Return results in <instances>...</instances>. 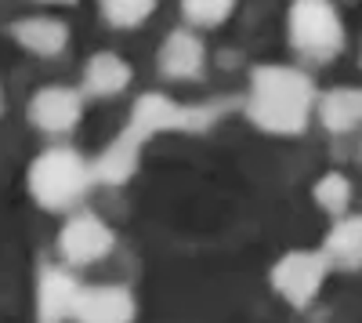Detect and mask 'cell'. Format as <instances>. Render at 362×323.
I'll return each instance as SVG.
<instances>
[{
  "instance_id": "6da1fadb",
  "label": "cell",
  "mask_w": 362,
  "mask_h": 323,
  "mask_svg": "<svg viewBox=\"0 0 362 323\" xmlns=\"http://www.w3.org/2000/svg\"><path fill=\"white\" fill-rule=\"evenodd\" d=\"M315 91L312 80L286 66H261L250 84V120L272 135L305 131Z\"/></svg>"
},
{
  "instance_id": "7a4b0ae2",
  "label": "cell",
  "mask_w": 362,
  "mask_h": 323,
  "mask_svg": "<svg viewBox=\"0 0 362 323\" xmlns=\"http://www.w3.org/2000/svg\"><path fill=\"white\" fill-rule=\"evenodd\" d=\"M90 182H95V167L73 149H47L29 167V193L51 211L73 208Z\"/></svg>"
},
{
  "instance_id": "3957f363",
  "label": "cell",
  "mask_w": 362,
  "mask_h": 323,
  "mask_svg": "<svg viewBox=\"0 0 362 323\" xmlns=\"http://www.w3.org/2000/svg\"><path fill=\"white\" fill-rule=\"evenodd\" d=\"M189 120V113H181L174 109L170 102L163 98H141V106L134 109V120L127 128V135L119 138L116 145H109V153L98 160L95 167V178H105V182H124L127 174L134 171V157H138V145L160 131V128H177V124H185Z\"/></svg>"
},
{
  "instance_id": "277c9868",
  "label": "cell",
  "mask_w": 362,
  "mask_h": 323,
  "mask_svg": "<svg viewBox=\"0 0 362 323\" xmlns=\"http://www.w3.org/2000/svg\"><path fill=\"white\" fill-rule=\"evenodd\" d=\"M290 40L308 58H329L344 44V26L329 0H293L290 8Z\"/></svg>"
},
{
  "instance_id": "5b68a950",
  "label": "cell",
  "mask_w": 362,
  "mask_h": 323,
  "mask_svg": "<svg viewBox=\"0 0 362 323\" xmlns=\"http://www.w3.org/2000/svg\"><path fill=\"white\" fill-rule=\"evenodd\" d=\"M326 276V254H312V251H293L286 254L276 273H272V280H276L279 295L293 305H308L315 298V290Z\"/></svg>"
},
{
  "instance_id": "8992f818",
  "label": "cell",
  "mask_w": 362,
  "mask_h": 323,
  "mask_svg": "<svg viewBox=\"0 0 362 323\" xmlns=\"http://www.w3.org/2000/svg\"><path fill=\"white\" fill-rule=\"evenodd\" d=\"M76 323H131L134 298L124 287H80L73 302Z\"/></svg>"
},
{
  "instance_id": "52a82bcc",
  "label": "cell",
  "mask_w": 362,
  "mask_h": 323,
  "mask_svg": "<svg viewBox=\"0 0 362 323\" xmlns=\"http://www.w3.org/2000/svg\"><path fill=\"white\" fill-rule=\"evenodd\" d=\"M83 113V98L73 91V87H40L29 102V116L33 124L47 135H66L76 128Z\"/></svg>"
},
{
  "instance_id": "ba28073f",
  "label": "cell",
  "mask_w": 362,
  "mask_h": 323,
  "mask_svg": "<svg viewBox=\"0 0 362 323\" xmlns=\"http://www.w3.org/2000/svg\"><path fill=\"white\" fill-rule=\"evenodd\" d=\"M58 247H62V254L69 261H76V266H83V261H98L109 254L112 247V229L95 218V215H76L66 229H62V240H58Z\"/></svg>"
},
{
  "instance_id": "9c48e42d",
  "label": "cell",
  "mask_w": 362,
  "mask_h": 323,
  "mask_svg": "<svg viewBox=\"0 0 362 323\" xmlns=\"http://www.w3.org/2000/svg\"><path fill=\"white\" fill-rule=\"evenodd\" d=\"M11 33H15V40L25 51H33V55H58V51L69 44V26L58 22V18H47V15L15 22Z\"/></svg>"
},
{
  "instance_id": "30bf717a",
  "label": "cell",
  "mask_w": 362,
  "mask_h": 323,
  "mask_svg": "<svg viewBox=\"0 0 362 323\" xmlns=\"http://www.w3.org/2000/svg\"><path fill=\"white\" fill-rule=\"evenodd\" d=\"M199 66H203V44L192 33H181L177 29V33H170L167 44L160 47V69L170 80H189V76L199 73Z\"/></svg>"
},
{
  "instance_id": "8fae6325",
  "label": "cell",
  "mask_w": 362,
  "mask_h": 323,
  "mask_svg": "<svg viewBox=\"0 0 362 323\" xmlns=\"http://www.w3.org/2000/svg\"><path fill=\"white\" fill-rule=\"evenodd\" d=\"M80 283L66 273H44L40 280V323H66L73 319V302H76Z\"/></svg>"
},
{
  "instance_id": "7c38bea8",
  "label": "cell",
  "mask_w": 362,
  "mask_h": 323,
  "mask_svg": "<svg viewBox=\"0 0 362 323\" xmlns=\"http://www.w3.org/2000/svg\"><path fill=\"white\" fill-rule=\"evenodd\" d=\"M319 116L337 135L355 131L362 124V91L358 87H334V91H326L319 102Z\"/></svg>"
},
{
  "instance_id": "4fadbf2b",
  "label": "cell",
  "mask_w": 362,
  "mask_h": 323,
  "mask_svg": "<svg viewBox=\"0 0 362 323\" xmlns=\"http://www.w3.org/2000/svg\"><path fill=\"white\" fill-rule=\"evenodd\" d=\"M83 84H87L90 95H116V91H124V87L131 84V66H127L119 55L102 51V55H95V58L87 62Z\"/></svg>"
},
{
  "instance_id": "5bb4252c",
  "label": "cell",
  "mask_w": 362,
  "mask_h": 323,
  "mask_svg": "<svg viewBox=\"0 0 362 323\" xmlns=\"http://www.w3.org/2000/svg\"><path fill=\"white\" fill-rule=\"evenodd\" d=\"M326 258L344 261V266H362V218H348L329 232Z\"/></svg>"
},
{
  "instance_id": "9a60e30c",
  "label": "cell",
  "mask_w": 362,
  "mask_h": 323,
  "mask_svg": "<svg viewBox=\"0 0 362 323\" xmlns=\"http://www.w3.org/2000/svg\"><path fill=\"white\" fill-rule=\"evenodd\" d=\"M102 4V15L119 26V29H131V26H141L148 15H153L156 0H98Z\"/></svg>"
},
{
  "instance_id": "2e32d148",
  "label": "cell",
  "mask_w": 362,
  "mask_h": 323,
  "mask_svg": "<svg viewBox=\"0 0 362 323\" xmlns=\"http://www.w3.org/2000/svg\"><path fill=\"white\" fill-rule=\"evenodd\" d=\"M181 8L196 26H218L228 18L232 0H181Z\"/></svg>"
},
{
  "instance_id": "e0dca14e",
  "label": "cell",
  "mask_w": 362,
  "mask_h": 323,
  "mask_svg": "<svg viewBox=\"0 0 362 323\" xmlns=\"http://www.w3.org/2000/svg\"><path fill=\"white\" fill-rule=\"evenodd\" d=\"M348 182H344V174H326V178L319 182V189H315V196H319V203L326 211H344L348 208Z\"/></svg>"
},
{
  "instance_id": "ac0fdd59",
  "label": "cell",
  "mask_w": 362,
  "mask_h": 323,
  "mask_svg": "<svg viewBox=\"0 0 362 323\" xmlns=\"http://www.w3.org/2000/svg\"><path fill=\"white\" fill-rule=\"evenodd\" d=\"M0 109H4V98H0Z\"/></svg>"
}]
</instances>
